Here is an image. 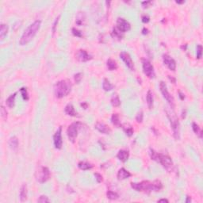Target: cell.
Wrapping results in <instances>:
<instances>
[{
    "label": "cell",
    "mask_w": 203,
    "mask_h": 203,
    "mask_svg": "<svg viewBox=\"0 0 203 203\" xmlns=\"http://www.w3.org/2000/svg\"><path fill=\"white\" fill-rule=\"evenodd\" d=\"M131 187L137 192L150 194L152 191L159 192L163 189V183L160 180L142 181L141 183H131Z\"/></svg>",
    "instance_id": "6da1fadb"
},
{
    "label": "cell",
    "mask_w": 203,
    "mask_h": 203,
    "mask_svg": "<svg viewBox=\"0 0 203 203\" xmlns=\"http://www.w3.org/2000/svg\"><path fill=\"white\" fill-rule=\"evenodd\" d=\"M150 157L152 160L157 162L160 164H161V166L164 167V169L166 170L167 172H172L174 169V164L172 161V158L168 156V155H164L162 153H159V152H155L154 149L150 148Z\"/></svg>",
    "instance_id": "7a4b0ae2"
},
{
    "label": "cell",
    "mask_w": 203,
    "mask_h": 203,
    "mask_svg": "<svg viewBox=\"0 0 203 203\" xmlns=\"http://www.w3.org/2000/svg\"><path fill=\"white\" fill-rule=\"evenodd\" d=\"M41 24V21L37 20L34 23H32L31 25H29L21 37V39L19 41L20 45H25L29 42H30L32 40L34 39V37L36 36L37 32L39 31Z\"/></svg>",
    "instance_id": "3957f363"
},
{
    "label": "cell",
    "mask_w": 203,
    "mask_h": 203,
    "mask_svg": "<svg viewBox=\"0 0 203 203\" xmlns=\"http://www.w3.org/2000/svg\"><path fill=\"white\" fill-rule=\"evenodd\" d=\"M72 88V84L69 79H62L54 86V94L57 99H62L69 94Z\"/></svg>",
    "instance_id": "277c9868"
},
{
    "label": "cell",
    "mask_w": 203,
    "mask_h": 203,
    "mask_svg": "<svg viewBox=\"0 0 203 203\" xmlns=\"http://www.w3.org/2000/svg\"><path fill=\"white\" fill-rule=\"evenodd\" d=\"M165 111H166L167 117L169 120L171 128L173 131V136L175 140L178 141L180 139V123L177 115L175 114L172 108H166Z\"/></svg>",
    "instance_id": "5b68a950"
},
{
    "label": "cell",
    "mask_w": 203,
    "mask_h": 203,
    "mask_svg": "<svg viewBox=\"0 0 203 203\" xmlns=\"http://www.w3.org/2000/svg\"><path fill=\"white\" fill-rule=\"evenodd\" d=\"M83 124L79 121H76V122H73L72 124H71L68 126V130H67V135L69 139V141L72 143H75V141L76 140V137L78 136V133H79V129L81 128Z\"/></svg>",
    "instance_id": "8992f818"
},
{
    "label": "cell",
    "mask_w": 203,
    "mask_h": 203,
    "mask_svg": "<svg viewBox=\"0 0 203 203\" xmlns=\"http://www.w3.org/2000/svg\"><path fill=\"white\" fill-rule=\"evenodd\" d=\"M160 90L161 94H163L164 98L166 99V101L167 102V103L169 104L170 108H172L174 110V108L175 106V102L174 97L169 93V91L167 90L166 83L164 81H160Z\"/></svg>",
    "instance_id": "52a82bcc"
},
{
    "label": "cell",
    "mask_w": 203,
    "mask_h": 203,
    "mask_svg": "<svg viewBox=\"0 0 203 203\" xmlns=\"http://www.w3.org/2000/svg\"><path fill=\"white\" fill-rule=\"evenodd\" d=\"M36 179L40 183H45L50 178V171L47 167H41L36 172Z\"/></svg>",
    "instance_id": "ba28073f"
},
{
    "label": "cell",
    "mask_w": 203,
    "mask_h": 203,
    "mask_svg": "<svg viewBox=\"0 0 203 203\" xmlns=\"http://www.w3.org/2000/svg\"><path fill=\"white\" fill-rule=\"evenodd\" d=\"M142 68H143V71H144V75L148 78H149V79L155 78V73L154 67L148 60L142 59Z\"/></svg>",
    "instance_id": "9c48e42d"
},
{
    "label": "cell",
    "mask_w": 203,
    "mask_h": 203,
    "mask_svg": "<svg viewBox=\"0 0 203 203\" xmlns=\"http://www.w3.org/2000/svg\"><path fill=\"white\" fill-rule=\"evenodd\" d=\"M116 28L118 29L121 33L124 34V33L130 31V29H131V25L125 18H118V20H117V26H116Z\"/></svg>",
    "instance_id": "30bf717a"
},
{
    "label": "cell",
    "mask_w": 203,
    "mask_h": 203,
    "mask_svg": "<svg viewBox=\"0 0 203 203\" xmlns=\"http://www.w3.org/2000/svg\"><path fill=\"white\" fill-rule=\"evenodd\" d=\"M54 146L57 149H61L63 146L62 140V127L60 126L53 136Z\"/></svg>",
    "instance_id": "8fae6325"
},
{
    "label": "cell",
    "mask_w": 203,
    "mask_h": 203,
    "mask_svg": "<svg viewBox=\"0 0 203 203\" xmlns=\"http://www.w3.org/2000/svg\"><path fill=\"white\" fill-rule=\"evenodd\" d=\"M76 58L80 62H88L93 57L84 49H79L76 52Z\"/></svg>",
    "instance_id": "7c38bea8"
},
{
    "label": "cell",
    "mask_w": 203,
    "mask_h": 203,
    "mask_svg": "<svg viewBox=\"0 0 203 203\" xmlns=\"http://www.w3.org/2000/svg\"><path fill=\"white\" fill-rule=\"evenodd\" d=\"M120 57L130 70H134V63H133L132 57H130V54L126 52H121L120 53Z\"/></svg>",
    "instance_id": "4fadbf2b"
},
{
    "label": "cell",
    "mask_w": 203,
    "mask_h": 203,
    "mask_svg": "<svg viewBox=\"0 0 203 203\" xmlns=\"http://www.w3.org/2000/svg\"><path fill=\"white\" fill-rule=\"evenodd\" d=\"M163 61H164V64L166 65L170 70L175 71L176 69V62L172 57H170L168 54H164L163 55Z\"/></svg>",
    "instance_id": "5bb4252c"
},
{
    "label": "cell",
    "mask_w": 203,
    "mask_h": 203,
    "mask_svg": "<svg viewBox=\"0 0 203 203\" xmlns=\"http://www.w3.org/2000/svg\"><path fill=\"white\" fill-rule=\"evenodd\" d=\"M94 128L99 131V133H103V134H110L111 133V130L110 129V127L102 122H100V121L96 122Z\"/></svg>",
    "instance_id": "9a60e30c"
},
{
    "label": "cell",
    "mask_w": 203,
    "mask_h": 203,
    "mask_svg": "<svg viewBox=\"0 0 203 203\" xmlns=\"http://www.w3.org/2000/svg\"><path fill=\"white\" fill-rule=\"evenodd\" d=\"M131 176H132V174L129 171H127L125 168H124V167L119 169L118 172V175H117V177L118 178V180H124V179L129 178Z\"/></svg>",
    "instance_id": "2e32d148"
},
{
    "label": "cell",
    "mask_w": 203,
    "mask_h": 203,
    "mask_svg": "<svg viewBox=\"0 0 203 203\" xmlns=\"http://www.w3.org/2000/svg\"><path fill=\"white\" fill-rule=\"evenodd\" d=\"M129 157H130V152L128 150L121 149L117 154V158L123 163H125L129 160Z\"/></svg>",
    "instance_id": "e0dca14e"
},
{
    "label": "cell",
    "mask_w": 203,
    "mask_h": 203,
    "mask_svg": "<svg viewBox=\"0 0 203 203\" xmlns=\"http://www.w3.org/2000/svg\"><path fill=\"white\" fill-rule=\"evenodd\" d=\"M27 196H28V188H27V185L25 183L21 186V189H20V201L22 202H25L27 200Z\"/></svg>",
    "instance_id": "ac0fdd59"
},
{
    "label": "cell",
    "mask_w": 203,
    "mask_h": 203,
    "mask_svg": "<svg viewBox=\"0 0 203 203\" xmlns=\"http://www.w3.org/2000/svg\"><path fill=\"white\" fill-rule=\"evenodd\" d=\"M65 113L71 117H76L77 116V112L75 110L74 106L71 103H68L64 108Z\"/></svg>",
    "instance_id": "d6986e66"
},
{
    "label": "cell",
    "mask_w": 203,
    "mask_h": 203,
    "mask_svg": "<svg viewBox=\"0 0 203 203\" xmlns=\"http://www.w3.org/2000/svg\"><path fill=\"white\" fill-rule=\"evenodd\" d=\"M9 146L13 151H16L18 148V139L17 136H12L9 141Z\"/></svg>",
    "instance_id": "ffe728a7"
},
{
    "label": "cell",
    "mask_w": 203,
    "mask_h": 203,
    "mask_svg": "<svg viewBox=\"0 0 203 203\" xmlns=\"http://www.w3.org/2000/svg\"><path fill=\"white\" fill-rule=\"evenodd\" d=\"M146 100H147V104H148V109H152L153 107V102H154V99H153V94H152V92L151 90H148L146 95Z\"/></svg>",
    "instance_id": "44dd1931"
},
{
    "label": "cell",
    "mask_w": 203,
    "mask_h": 203,
    "mask_svg": "<svg viewBox=\"0 0 203 203\" xmlns=\"http://www.w3.org/2000/svg\"><path fill=\"white\" fill-rule=\"evenodd\" d=\"M16 95H17V92H15V93L10 94V95L9 96L8 98L6 99V106H7L9 108H10V109L14 106V103H15V98H16Z\"/></svg>",
    "instance_id": "7402d4cb"
},
{
    "label": "cell",
    "mask_w": 203,
    "mask_h": 203,
    "mask_svg": "<svg viewBox=\"0 0 203 203\" xmlns=\"http://www.w3.org/2000/svg\"><path fill=\"white\" fill-rule=\"evenodd\" d=\"M93 167V165L90 163H88V162H86V161H81L78 164V167L80 170H83V171H88V170L92 169Z\"/></svg>",
    "instance_id": "603a6c76"
},
{
    "label": "cell",
    "mask_w": 203,
    "mask_h": 203,
    "mask_svg": "<svg viewBox=\"0 0 203 203\" xmlns=\"http://www.w3.org/2000/svg\"><path fill=\"white\" fill-rule=\"evenodd\" d=\"M8 30V25L6 24H1V25H0V39H1V41H3L7 35Z\"/></svg>",
    "instance_id": "cb8c5ba5"
},
{
    "label": "cell",
    "mask_w": 203,
    "mask_h": 203,
    "mask_svg": "<svg viewBox=\"0 0 203 203\" xmlns=\"http://www.w3.org/2000/svg\"><path fill=\"white\" fill-rule=\"evenodd\" d=\"M85 19H86V17H85L84 12H79L76 16V24L78 25H83L84 24Z\"/></svg>",
    "instance_id": "d4e9b609"
},
{
    "label": "cell",
    "mask_w": 203,
    "mask_h": 203,
    "mask_svg": "<svg viewBox=\"0 0 203 203\" xmlns=\"http://www.w3.org/2000/svg\"><path fill=\"white\" fill-rule=\"evenodd\" d=\"M192 130L194 131V133H195L199 138H202V131L201 128L197 123H195V122H193V123H192Z\"/></svg>",
    "instance_id": "484cf974"
},
{
    "label": "cell",
    "mask_w": 203,
    "mask_h": 203,
    "mask_svg": "<svg viewBox=\"0 0 203 203\" xmlns=\"http://www.w3.org/2000/svg\"><path fill=\"white\" fill-rule=\"evenodd\" d=\"M111 122L114 126L118 127V128L122 126L121 121H120V118H119V115L118 113H113V115L111 117Z\"/></svg>",
    "instance_id": "4316f807"
},
{
    "label": "cell",
    "mask_w": 203,
    "mask_h": 203,
    "mask_svg": "<svg viewBox=\"0 0 203 203\" xmlns=\"http://www.w3.org/2000/svg\"><path fill=\"white\" fill-rule=\"evenodd\" d=\"M106 66L110 71H115L118 69V64L115 60L112 59H108L106 61Z\"/></svg>",
    "instance_id": "83f0119b"
},
{
    "label": "cell",
    "mask_w": 203,
    "mask_h": 203,
    "mask_svg": "<svg viewBox=\"0 0 203 203\" xmlns=\"http://www.w3.org/2000/svg\"><path fill=\"white\" fill-rule=\"evenodd\" d=\"M102 88L105 91H110V90H113V86L110 82V80H108L107 79H104L103 83H102Z\"/></svg>",
    "instance_id": "f1b7e54d"
},
{
    "label": "cell",
    "mask_w": 203,
    "mask_h": 203,
    "mask_svg": "<svg viewBox=\"0 0 203 203\" xmlns=\"http://www.w3.org/2000/svg\"><path fill=\"white\" fill-rule=\"evenodd\" d=\"M110 102L113 106L114 107H118L121 105V100L119 99V96L118 94H113L112 98L110 99Z\"/></svg>",
    "instance_id": "f546056e"
},
{
    "label": "cell",
    "mask_w": 203,
    "mask_h": 203,
    "mask_svg": "<svg viewBox=\"0 0 203 203\" xmlns=\"http://www.w3.org/2000/svg\"><path fill=\"white\" fill-rule=\"evenodd\" d=\"M111 36H112L113 38H116V39L120 41V40L122 39V37H123V34L119 31L118 29L116 28V27H114V28H113V30H112V33H111Z\"/></svg>",
    "instance_id": "4dcf8cb0"
},
{
    "label": "cell",
    "mask_w": 203,
    "mask_h": 203,
    "mask_svg": "<svg viewBox=\"0 0 203 203\" xmlns=\"http://www.w3.org/2000/svg\"><path fill=\"white\" fill-rule=\"evenodd\" d=\"M122 128H123V130H124L125 133V134H126L128 136H132L133 134V132H134V130H133V127L131 126V125H123L122 126Z\"/></svg>",
    "instance_id": "1f68e13d"
},
{
    "label": "cell",
    "mask_w": 203,
    "mask_h": 203,
    "mask_svg": "<svg viewBox=\"0 0 203 203\" xmlns=\"http://www.w3.org/2000/svg\"><path fill=\"white\" fill-rule=\"evenodd\" d=\"M106 197H107L108 199L113 201V200H117L119 197V195L118 193H116L114 191H112V190H108L106 192Z\"/></svg>",
    "instance_id": "d6a6232c"
},
{
    "label": "cell",
    "mask_w": 203,
    "mask_h": 203,
    "mask_svg": "<svg viewBox=\"0 0 203 203\" xmlns=\"http://www.w3.org/2000/svg\"><path fill=\"white\" fill-rule=\"evenodd\" d=\"M20 92L22 94V99L25 100V101H28L29 99V96L28 91H27V89L25 88H22L20 89Z\"/></svg>",
    "instance_id": "836d02e7"
},
{
    "label": "cell",
    "mask_w": 203,
    "mask_h": 203,
    "mask_svg": "<svg viewBox=\"0 0 203 203\" xmlns=\"http://www.w3.org/2000/svg\"><path fill=\"white\" fill-rule=\"evenodd\" d=\"M143 119H144V113L142 111H140L136 116V121H137V123H142Z\"/></svg>",
    "instance_id": "e575fe53"
},
{
    "label": "cell",
    "mask_w": 203,
    "mask_h": 203,
    "mask_svg": "<svg viewBox=\"0 0 203 203\" xmlns=\"http://www.w3.org/2000/svg\"><path fill=\"white\" fill-rule=\"evenodd\" d=\"M37 202L48 203L49 202V199H48V197H47V196H45V195H41V196H40L39 198L37 199Z\"/></svg>",
    "instance_id": "d590c367"
},
{
    "label": "cell",
    "mask_w": 203,
    "mask_h": 203,
    "mask_svg": "<svg viewBox=\"0 0 203 203\" xmlns=\"http://www.w3.org/2000/svg\"><path fill=\"white\" fill-rule=\"evenodd\" d=\"M83 79V74L79 72V73H76L75 76H74V79H75V82L76 83H79L81 82V80Z\"/></svg>",
    "instance_id": "8d00e7d4"
},
{
    "label": "cell",
    "mask_w": 203,
    "mask_h": 203,
    "mask_svg": "<svg viewBox=\"0 0 203 203\" xmlns=\"http://www.w3.org/2000/svg\"><path fill=\"white\" fill-rule=\"evenodd\" d=\"M202 56V46L198 45L197 46V59H201Z\"/></svg>",
    "instance_id": "74e56055"
},
{
    "label": "cell",
    "mask_w": 203,
    "mask_h": 203,
    "mask_svg": "<svg viewBox=\"0 0 203 203\" xmlns=\"http://www.w3.org/2000/svg\"><path fill=\"white\" fill-rule=\"evenodd\" d=\"M71 31H72V34H73V35L75 36V37H82L83 36L82 32L80 31V30H79V29H77L76 28H72Z\"/></svg>",
    "instance_id": "f35d334b"
},
{
    "label": "cell",
    "mask_w": 203,
    "mask_h": 203,
    "mask_svg": "<svg viewBox=\"0 0 203 203\" xmlns=\"http://www.w3.org/2000/svg\"><path fill=\"white\" fill-rule=\"evenodd\" d=\"M1 117L3 118V119L4 120H6L7 119V111L5 109V107L2 106H1Z\"/></svg>",
    "instance_id": "ab89813d"
},
{
    "label": "cell",
    "mask_w": 203,
    "mask_h": 203,
    "mask_svg": "<svg viewBox=\"0 0 203 203\" xmlns=\"http://www.w3.org/2000/svg\"><path fill=\"white\" fill-rule=\"evenodd\" d=\"M94 175L95 179L98 183H101L103 181V177H102V175L101 174H99V173H97V172H96V173L94 174Z\"/></svg>",
    "instance_id": "60d3db41"
},
{
    "label": "cell",
    "mask_w": 203,
    "mask_h": 203,
    "mask_svg": "<svg viewBox=\"0 0 203 203\" xmlns=\"http://www.w3.org/2000/svg\"><path fill=\"white\" fill-rule=\"evenodd\" d=\"M60 18V15H59V16L56 18V20H55V22H54L53 23V26H52V34H53L56 33V29H57V24H58V22H59Z\"/></svg>",
    "instance_id": "b9f144b4"
},
{
    "label": "cell",
    "mask_w": 203,
    "mask_h": 203,
    "mask_svg": "<svg viewBox=\"0 0 203 203\" xmlns=\"http://www.w3.org/2000/svg\"><path fill=\"white\" fill-rule=\"evenodd\" d=\"M141 20H142V22L143 23H148L150 22V17L148 15H143L142 18H141Z\"/></svg>",
    "instance_id": "7bdbcfd3"
},
{
    "label": "cell",
    "mask_w": 203,
    "mask_h": 203,
    "mask_svg": "<svg viewBox=\"0 0 203 203\" xmlns=\"http://www.w3.org/2000/svg\"><path fill=\"white\" fill-rule=\"evenodd\" d=\"M152 3V1H146V2H142V6L144 8H146V7H148L149 5H151Z\"/></svg>",
    "instance_id": "ee69618b"
},
{
    "label": "cell",
    "mask_w": 203,
    "mask_h": 203,
    "mask_svg": "<svg viewBox=\"0 0 203 203\" xmlns=\"http://www.w3.org/2000/svg\"><path fill=\"white\" fill-rule=\"evenodd\" d=\"M168 79H169L170 81H171V82H172V83H174V84H175V83H176V79H175V78H174V77H172V76H168Z\"/></svg>",
    "instance_id": "f6af8a7d"
},
{
    "label": "cell",
    "mask_w": 203,
    "mask_h": 203,
    "mask_svg": "<svg viewBox=\"0 0 203 203\" xmlns=\"http://www.w3.org/2000/svg\"><path fill=\"white\" fill-rule=\"evenodd\" d=\"M178 97L180 98L181 100H184L185 99V94L182 93L181 91H178Z\"/></svg>",
    "instance_id": "bcb514c9"
},
{
    "label": "cell",
    "mask_w": 203,
    "mask_h": 203,
    "mask_svg": "<svg viewBox=\"0 0 203 203\" xmlns=\"http://www.w3.org/2000/svg\"><path fill=\"white\" fill-rule=\"evenodd\" d=\"M186 110H183L182 111V118H186Z\"/></svg>",
    "instance_id": "7dc6e473"
},
{
    "label": "cell",
    "mask_w": 203,
    "mask_h": 203,
    "mask_svg": "<svg viewBox=\"0 0 203 203\" xmlns=\"http://www.w3.org/2000/svg\"><path fill=\"white\" fill-rule=\"evenodd\" d=\"M81 106H82L84 110H87L88 107V105L87 102H83V103H81Z\"/></svg>",
    "instance_id": "c3c4849f"
},
{
    "label": "cell",
    "mask_w": 203,
    "mask_h": 203,
    "mask_svg": "<svg viewBox=\"0 0 203 203\" xmlns=\"http://www.w3.org/2000/svg\"><path fill=\"white\" fill-rule=\"evenodd\" d=\"M142 34H144V35H145V34H148V29L147 28H143V29H142Z\"/></svg>",
    "instance_id": "681fc988"
},
{
    "label": "cell",
    "mask_w": 203,
    "mask_h": 203,
    "mask_svg": "<svg viewBox=\"0 0 203 203\" xmlns=\"http://www.w3.org/2000/svg\"><path fill=\"white\" fill-rule=\"evenodd\" d=\"M158 202H169V201L166 199V198H162V199L158 200Z\"/></svg>",
    "instance_id": "f907efd6"
},
{
    "label": "cell",
    "mask_w": 203,
    "mask_h": 203,
    "mask_svg": "<svg viewBox=\"0 0 203 203\" xmlns=\"http://www.w3.org/2000/svg\"><path fill=\"white\" fill-rule=\"evenodd\" d=\"M191 197H190V196H187V197H186V201H185V202H186V203H190V202H191Z\"/></svg>",
    "instance_id": "816d5d0a"
},
{
    "label": "cell",
    "mask_w": 203,
    "mask_h": 203,
    "mask_svg": "<svg viewBox=\"0 0 203 203\" xmlns=\"http://www.w3.org/2000/svg\"><path fill=\"white\" fill-rule=\"evenodd\" d=\"M175 3H178V4H182V3H184L185 2H184V1H176Z\"/></svg>",
    "instance_id": "f5cc1de1"
}]
</instances>
